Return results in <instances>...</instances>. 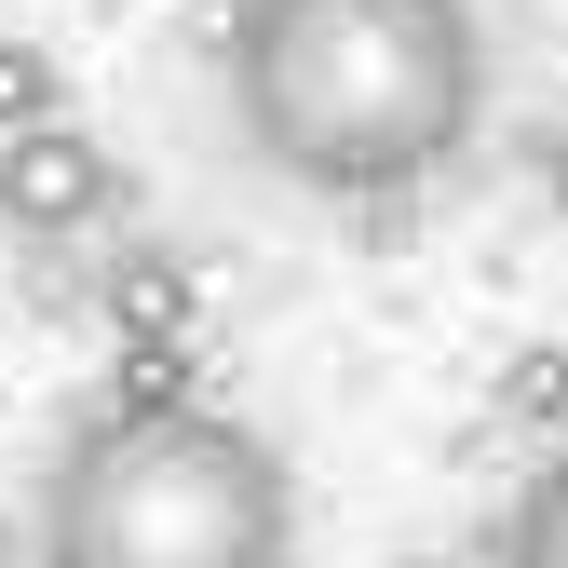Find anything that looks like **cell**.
<instances>
[{
	"instance_id": "cell-6",
	"label": "cell",
	"mask_w": 568,
	"mask_h": 568,
	"mask_svg": "<svg viewBox=\"0 0 568 568\" xmlns=\"http://www.w3.org/2000/svg\"><path fill=\"white\" fill-rule=\"evenodd\" d=\"M487 406H501L515 434H568V352H555V338H528L515 366H501V393H487Z\"/></svg>"
},
{
	"instance_id": "cell-3",
	"label": "cell",
	"mask_w": 568,
	"mask_h": 568,
	"mask_svg": "<svg viewBox=\"0 0 568 568\" xmlns=\"http://www.w3.org/2000/svg\"><path fill=\"white\" fill-rule=\"evenodd\" d=\"M109 203H122L109 135H82V122L0 135V231H14V244H68V231H95Z\"/></svg>"
},
{
	"instance_id": "cell-8",
	"label": "cell",
	"mask_w": 568,
	"mask_h": 568,
	"mask_svg": "<svg viewBox=\"0 0 568 568\" xmlns=\"http://www.w3.org/2000/svg\"><path fill=\"white\" fill-rule=\"evenodd\" d=\"M541 203L568 217V122H541Z\"/></svg>"
},
{
	"instance_id": "cell-9",
	"label": "cell",
	"mask_w": 568,
	"mask_h": 568,
	"mask_svg": "<svg viewBox=\"0 0 568 568\" xmlns=\"http://www.w3.org/2000/svg\"><path fill=\"white\" fill-rule=\"evenodd\" d=\"M393 568H460V555H393Z\"/></svg>"
},
{
	"instance_id": "cell-5",
	"label": "cell",
	"mask_w": 568,
	"mask_h": 568,
	"mask_svg": "<svg viewBox=\"0 0 568 568\" xmlns=\"http://www.w3.org/2000/svg\"><path fill=\"white\" fill-rule=\"evenodd\" d=\"M109 325H122V338H176V325H190V271H176V257H122V271H109Z\"/></svg>"
},
{
	"instance_id": "cell-7",
	"label": "cell",
	"mask_w": 568,
	"mask_h": 568,
	"mask_svg": "<svg viewBox=\"0 0 568 568\" xmlns=\"http://www.w3.org/2000/svg\"><path fill=\"white\" fill-rule=\"evenodd\" d=\"M41 122H68L54 54H41V41H0V135H41Z\"/></svg>"
},
{
	"instance_id": "cell-1",
	"label": "cell",
	"mask_w": 568,
	"mask_h": 568,
	"mask_svg": "<svg viewBox=\"0 0 568 568\" xmlns=\"http://www.w3.org/2000/svg\"><path fill=\"white\" fill-rule=\"evenodd\" d=\"M231 122L312 203H393L487 122V41L460 0H244Z\"/></svg>"
},
{
	"instance_id": "cell-2",
	"label": "cell",
	"mask_w": 568,
	"mask_h": 568,
	"mask_svg": "<svg viewBox=\"0 0 568 568\" xmlns=\"http://www.w3.org/2000/svg\"><path fill=\"white\" fill-rule=\"evenodd\" d=\"M54 568H298V487L217 406H109L41 487Z\"/></svg>"
},
{
	"instance_id": "cell-4",
	"label": "cell",
	"mask_w": 568,
	"mask_h": 568,
	"mask_svg": "<svg viewBox=\"0 0 568 568\" xmlns=\"http://www.w3.org/2000/svg\"><path fill=\"white\" fill-rule=\"evenodd\" d=\"M501 568H568V447L515 487V515H501Z\"/></svg>"
},
{
	"instance_id": "cell-10",
	"label": "cell",
	"mask_w": 568,
	"mask_h": 568,
	"mask_svg": "<svg viewBox=\"0 0 568 568\" xmlns=\"http://www.w3.org/2000/svg\"><path fill=\"white\" fill-rule=\"evenodd\" d=\"M41 568H54V555H41Z\"/></svg>"
}]
</instances>
